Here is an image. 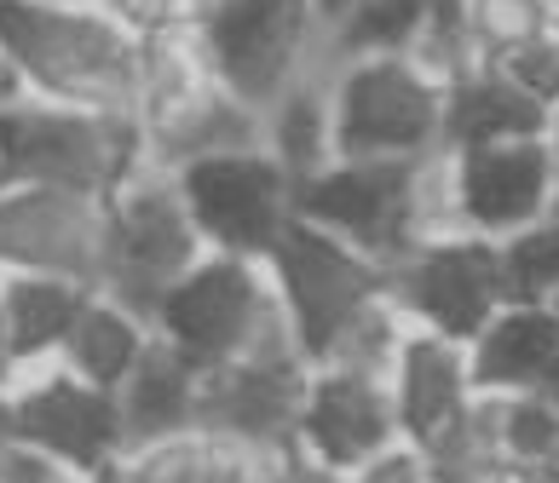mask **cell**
Listing matches in <instances>:
<instances>
[{
  "instance_id": "5",
  "label": "cell",
  "mask_w": 559,
  "mask_h": 483,
  "mask_svg": "<svg viewBox=\"0 0 559 483\" xmlns=\"http://www.w3.org/2000/svg\"><path fill=\"white\" fill-rule=\"evenodd\" d=\"M202 254H209V242L179 196L174 167L139 161L105 196V277H98V288L139 311L144 323H151L162 288Z\"/></svg>"
},
{
  "instance_id": "18",
  "label": "cell",
  "mask_w": 559,
  "mask_h": 483,
  "mask_svg": "<svg viewBox=\"0 0 559 483\" xmlns=\"http://www.w3.org/2000/svg\"><path fill=\"white\" fill-rule=\"evenodd\" d=\"M386 391H392V414H399V437L404 444H427L473 397L467 346L444 340V334H427V328H409L399 357H392Z\"/></svg>"
},
{
  "instance_id": "15",
  "label": "cell",
  "mask_w": 559,
  "mask_h": 483,
  "mask_svg": "<svg viewBox=\"0 0 559 483\" xmlns=\"http://www.w3.org/2000/svg\"><path fill=\"white\" fill-rule=\"evenodd\" d=\"M399 444V414L392 391L376 374H352L312 363L300 391V420H295V455L323 460L335 472H358L369 455Z\"/></svg>"
},
{
  "instance_id": "8",
  "label": "cell",
  "mask_w": 559,
  "mask_h": 483,
  "mask_svg": "<svg viewBox=\"0 0 559 483\" xmlns=\"http://www.w3.org/2000/svg\"><path fill=\"white\" fill-rule=\"evenodd\" d=\"M260 265H265V282H272L283 323L295 334L306 363H318L329 351V340L341 334L352 311L386 293V265H376L352 242L329 237L323 225H306V219H288Z\"/></svg>"
},
{
  "instance_id": "34",
  "label": "cell",
  "mask_w": 559,
  "mask_h": 483,
  "mask_svg": "<svg viewBox=\"0 0 559 483\" xmlns=\"http://www.w3.org/2000/svg\"><path fill=\"white\" fill-rule=\"evenodd\" d=\"M352 483H444L439 472H432V460H427V449H416V444H386L381 455H369L358 472H352Z\"/></svg>"
},
{
  "instance_id": "30",
  "label": "cell",
  "mask_w": 559,
  "mask_h": 483,
  "mask_svg": "<svg viewBox=\"0 0 559 483\" xmlns=\"http://www.w3.org/2000/svg\"><path fill=\"white\" fill-rule=\"evenodd\" d=\"M559 449V403L554 391H525V397H502V455L508 467H543Z\"/></svg>"
},
{
  "instance_id": "26",
  "label": "cell",
  "mask_w": 559,
  "mask_h": 483,
  "mask_svg": "<svg viewBox=\"0 0 559 483\" xmlns=\"http://www.w3.org/2000/svg\"><path fill=\"white\" fill-rule=\"evenodd\" d=\"M502 259V305H554L559 300V219L520 225L496 242Z\"/></svg>"
},
{
  "instance_id": "39",
  "label": "cell",
  "mask_w": 559,
  "mask_h": 483,
  "mask_svg": "<svg viewBox=\"0 0 559 483\" xmlns=\"http://www.w3.org/2000/svg\"><path fill=\"white\" fill-rule=\"evenodd\" d=\"M12 98H24V81H17V70L7 64V52H0V104H12Z\"/></svg>"
},
{
  "instance_id": "32",
  "label": "cell",
  "mask_w": 559,
  "mask_h": 483,
  "mask_svg": "<svg viewBox=\"0 0 559 483\" xmlns=\"http://www.w3.org/2000/svg\"><path fill=\"white\" fill-rule=\"evenodd\" d=\"M128 35H156V29H185L197 24L202 0H98Z\"/></svg>"
},
{
  "instance_id": "11",
  "label": "cell",
  "mask_w": 559,
  "mask_h": 483,
  "mask_svg": "<svg viewBox=\"0 0 559 483\" xmlns=\"http://www.w3.org/2000/svg\"><path fill=\"white\" fill-rule=\"evenodd\" d=\"M12 403H17V437L58 455L75 478H110V467L128 449L116 391L87 386L64 363L24 369L12 381Z\"/></svg>"
},
{
  "instance_id": "9",
  "label": "cell",
  "mask_w": 559,
  "mask_h": 483,
  "mask_svg": "<svg viewBox=\"0 0 559 483\" xmlns=\"http://www.w3.org/2000/svg\"><path fill=\"white\" fill-rule=\"evenodd\" d=\"M386 300L404 311L409 328L444 334L467 346L496 311H502V259L496 237L479 230H444V237L409 242L386 265Z\"/></svg>"
},
{
  "instance_id": "13",
  "label": "cell",
  "mask_w": 559,
  "mask_h": 483,
  "mask_svg": "<svg viewBox=\"0 0 559 483\" xmlns=\"http://www.w3.org/2000/svg\"><path fill=\"white\" fill-rule=\"evenodd\" d=\"M409 161H346L335 156L312 179L295 184V219L323 225L329 237L352 242L376 265H392L409 242V196H404Z\"/></svg>"
},
{
  "instance_id": "17",
  "label": "cell",
  "mask_w": 559,
  "mask_h": 483,
  "mask_svg": "<svg viewBox=\"0 0 559 483\" xmlns=\"http://www.w3.org/2000/svg\"><path fill=\"white\" fill-rule=\"evenodd\" d=\"M473 391L525 397L559 386V311L554 305H502L467 340Z\"/></svg>"
},
{
  "instance_id": "4",
  "label": "cell",
  "mask_w": 559,
  "mask_h": 483,
  "mask_svg": "<svg viewBox=\"0 0 559 483\" xmlns=\"http://www.w3.org/2000/svg\"><path fill=\"white\" fill-rule=\"evenodd\" d=\"M144 161L133 116L75 110L47 98L0 104V184H52V191L110 196Z\"/></svg>"
},
{
  "instance_id": "10",
  "label": "cell",
  "mask_w": 559,
  "mask_h": 483,
  "mask_svg": "<svg viewBox=\"0 0 559 483\" xmlns=\"http://www.w3.org/2000/svg\"><path fill=\"white\" fill-rule=\"evenodd\" d=\"M174 184H179L185 207H191L202 242L219 247V254L265 259L272 242L283 237V225L295 219V179L260 144L179 161Z\"/></svg>"
},
{
  "instance_id": "21",
  "label": "cell",
  "mask_w": 559,
  "mask_h": 483,
  "mask_svg": "<svg viewBox=\"0 0 559 483\" xmlns=\"http://www.w3.org/2000/svg\"><path fill=\"white\" fill-rule=\"evenodd\" d=\"M197 397H202V369L191 363V357H179L168 340H156V334H151V346L139 351L133 374L116 386L128 444L197 426Z\"/></svg>"
},
{
  "instance_id": "35",
  "label": "cell",
  "mask_w": 559,
  "mask_h": 483,
  "mask_svg": "<svg viewBox=\"0 0 559 483\" xmlns=\"http://www.w3.org/2000/svg\"><path fill=\"white\" fill-rule=\"evenodd\" d=\"M0 483H75V472L58 455L35 449L29 437H17V444L0 449Z\"/></svg>"
},
{
  "instance_id": "6",
  "label": "cell",
  "mask_w": 559,
  "mask_h": 483,
  "mask_svg": "<svg viewBox=\"0 0 559 483\" xmlns=\"http://www.w3.org/2000/svg\"><path fill=\"white\" fill-rule=\"evenodd\" d=\"M335 156L346 161H409L444 144V81L409 52L341 58L329 64Z\"/></svg>"
},
{
  "instance_id": "41",
  "label": "cell",
  "mask_w": 559,
  "mask_h": 483,
  "mask_svg": "<svg viewBox=\"0 0 559 483\" xmlns=\"http://www.w3.org/2000/svg\"><path fill=\"white\" fill-rule=\"evenodd\" d=\"M531 483H559V449L543 460V467H531Z\"/></svg>"
},
{
  "instance_id": "43",
  "label": "cell",
  "mask_w": 559,
  "mask_h": 483,
  "mask_svg": "<svg viewBox=\"0 0 559 483\" xmlns=\"http://www.w3.org/2000/svg\"><path fill=\"white\" fill-rule=\"evenodd\" d=\"M548 219H559V184H554V202H548Z\"/></svg>"
},
{
  "instance_id": "2",
  "label": "cell",
  "mask_w": 559,
  "mask_h": 483,
  "mask_svg": "<svg viewBox=\"0 0 559 483\" xmlns=\"http://www.w3.org/2000/svg\"><path fill=\"white\" fill-rule=\"evenodd\" d=\"M133 128L144 161L179 167L191 156L260 144V116L219 87L197 24L139 35L133 52Z\"/></svg>"
},
{
  "instance_id": "45",
  "label": "cell",
  "mask_w": 559,
  "mask_h": 483,
  "mask_svg": "<svg viewBox=\"0 0 559 483\" xmlns=\"http://www.w3.org/2000/svg\"><path fill=\"white\" fill-rule=\"evenodd\" d=\"M548 7H554V29H559V0H548Z\"/></svg>"
},
{
  "instance_id": "24",
  "label": "cell",
  "mask_w": 559,
  "mask_h": 483,
  "mask_svg": "<svg viewBox=\"0 0 559 483\" xmlns=\"http://www.w3.org/2000/svg\"><path fill=\"white\" fill-rule=\"evenodd\" d=\"M416 449H427L432 472H439L444 483H473V478H485L496 467H508V455H502V397L473 391L467 403Z\"/></svg>"
},
{
  "instance_id": "16",
  "label": "cell",
  "mask_w": 559,
  "mask_h": 483,
  "mask_svg": "<svg viewBox=\"0 0 559 483\" xmlns=\"http://www.w3.org/2000/svg\"><path fill=\"white\" fill-rule=\"evenodd\" d=\"M306 369H312L306 357H237V363L202 369L197 426L214 432V437L295 449Z\"/></svg>"
},
{
  "instance_id": "20",
  "label": "cell",
  "mask_w": 559,
  "mask_h": 483,
  "mask_svg": "<svg viewBox=\"0 0 559 483\" xmlns=\"http://www.w3.org/2000/svg\"><path fill=\"white\" fill-rule=\"evenodd\" d=\"M87 293H93L87 282L52 277V270H0V317H7L17 374L58 363V351H64Z\"/></svg>"
},
{
  "instance_id": "14",
  "label": "cell",
  "mask_w": 559,
  "mask_h": 483,
  "mask_svg": "<svg viewBox=\"0 0 559 483\" xmlns=\"http://www.w3.org/2000/svg\"><path fill=\"white\" fill-rule=\"evenodd\" d=\"M554 184H559V150L548 133L455 150V207H462V230H479V237L502 242L508 230L548 219Z\"/></svg>"
},
{
  "instance_id": "27",
  "label": "cell",
  "mask_w": 559,
  "mask_h": 483,
  "mask_svg": "<svg viewBox=\"0 0 559 483\" xmlns=\"http://www.w3.org/2000/svg\"><path fill=\"white\" fill-rule=\"evenodd\" d=\"M404 334H409L404 311L392 305L386 293H376V300L358 305V311H352V317L341 323V334L329 340V351L318 357V363L386 381V374H392V357H399V346H404Z\"/></svg>"
},
{
  "instance_id": "7",
  "label": "cell",
  "mask_w": 559,
  "mask_h": 483,
  "mask_svg": "<svg viewBox=\"0 0 559 483\" xmlns=\"http://www.w3.org/2000/svg\"><path fill=\"white\" fill-rule=\"evenodd\" d=\"M197 40L219 87L254 116L323 64L318 0H202Z\"/></svg>"
},
{
  "instance_id": "31",
  "label": "cell",
  "mask_w": 559,
  "mask_h": 483,
  "mask_svg": "<svg viewBox=\"0 0 559 483\" xmlns=\"http://www.w3.org/2000/svg\"><path fill=\"white\" fill-rule=\"evenodd\" d=\"M209 483H295V449H283V444H242V437H214Z\"/></svg>"
},
{
  "instance_id": "12",
  "label": "cell",
  "mask_w": 559,
  "mask_h": 483,
  "mask_svg": "<svg viewBox=\"0 0 559 483\" xmlns=\"http://www.w3.org/2000/svg\"><path fill=\"white\" fill-rule=\"evenodd\" d=\"M0 270H52L98 288L105 277V196L52 184H0Z\"/></svg>"
},
{
  "instance_id": "3",
  "label": "cell",
  "mask_w": 559,
  "mask_h": 483,
  "mask_svg": "<svg viewBox=\"0 0 559 483\" xmlns=\"http://www.w3.org/2000/svg\"><path fill=\"white\" fill-rule=\"evenodd\" d=\"M151 334L168 340L179 357H191L197 369H219L237 357H300L277 293L265 282V265L219 254V247H209L191 270H179L162 288Z\"/></svg>"
},
{
  "instance_id": "19",
  "label": "cell",
  "mask_w": 559,
  "mask_h": 483,
  "mask_svg": "<svg viewBox=\"0 0 559 483\" xmlns=\"http://www.w3.org/2000/svg\"><path fill=\"white\" fill-rule=\"evenodd\" d=\"M554 116L536 104L520 75L508 64H467L462 75L444 81V144L450 150H467V144H496V138H531L548 133Z\"/></svg>"
},
{
  "instance_id": "44",
  "label": "cell",
  "mask_w": 559,
  "mask_h": 483,
  "mask_svg": "<svg viewBox=\"0 0 559 483\" xmlns=\"http://www.w3.org/2000/svg\"><path fill=\"white\" fill-rule=\"evenodd\" d=\"M548 138H554V150H559V121H554V128H548Z\"/></svg>"
},
{
  "instance_id": "38",
  "label": "cell",
  "mask_w": 559,
  "mask_h": 483,
  "mask_svg": "<svg viewBox=\"0 0 559 483\" xmlns=\"http://www.w3.org/2000/svg\"><path fill=\"white\" fill-rule=\"evenodd\" d=\"M17 381V357H12V340H7V317H0V386Z\"/></svg>"
},
{
  "instance_id": "49",
  "label": "cell",
  "mask_w": 559,
  "mask_h": 483,
  "mask_svg": "<svg viewBox=\"0 0 559 483\" xmlns=\"http://www.w3.org/2000/svg\"><path fill=\"white\" fill-rule=\"evenodd\" d=\"M554 121H559V116H554Z\"/></svg>"
},
{
  "instance_id": "46",
  "label": "cell",
  "mask_w": 559,
  "mask_h": 483,
  "mask_svg": "<svg viewBox=\"0 0 559 483\" xmlns=\"http://www.w3.org/2000/svg\"><path fill=\"white\" fill-rule=\"evenodd\" d=\"M75 483H105V478H75Z\"/></svg>"
},
{
  "instance_id": "33",
  "label": "cell",
  "mask_w": 559,
  "mask_h": 483,
  "mask_svg": "<svg viewBox=\"0 0 559 483\" xmlns=\"http://www.w3.org/2000/svg\"><path fill=\"white\" fill-rule=\"evenodd\" d=\"M508 70L520 75V87L543 104L548 116H559V29H548L536 47H525L520 58H508Z\"/></svg>"
},
{
  "instance_id": "1",
  "label": "cell",
  "mask_w": 559,
  "mask_h": 483,
  "mask_svg": "<svg viewBox=\"0 0 559 483\" xmlns=\"http://www.w3.org/2000/svg\"><path fill=\"white\" fill-rule=\"evenodd\" d=\"M0 52L29 98L133 116V52L98 0H0Z\"/></svg>"
},
{
  "instance_id": "48",
  "label": "cell",
  "mask_w": 559,
  "mask_h": 483,
  "mask_svg": "<svg viewBox=\"0 0 559 483\" xmlns=\"http://www.w3.org/2000/svg\"><path fill=\"white\" fill-rule=\"evenodd\" d=\"M554 311H559V300H554Z\"/></svg>"
},
{
  "instance_id": "40",
  "label": "cell",
  "mask_w": 559,
  "mask_h": 483,
  "mask_svg": "<svg viewBox=\"0 0 559 483\" xmlns=\"http://www.w3.org/2000/svg\"><path fill=\"white\" fill-rule=\"evenodd\" d=\"M473 483H531V472H520V467H496V472L473 478Z\"/></svg>"
},
{
  "instance_id": "36",
  "label": "cell",
  "mask_w": 559,
  "mask_h": 483,
  "mask_svg": "<svg viewBox=\"0 0 559 483\" xmlns=\"http://www.w3.org/2000/svg\"><path fill=\"white\" fill-rule=\"evenodd\" d=\"M295 483H352V472H335V467H323V460L295 455Z\"/></svg>"
},
{
  "instance_id": "29",
  "label": "cell",
  "mask_w": 559,
  "mask_h": 483,
  "mask_svg": "<svg viewBox=\"0 0 559 483\" xmlns=\"http://www.w3.org/2000/svg\"><path fill=\"white\" fill-rule=\"evenodd\" d=\"M473 52L490 58V64H508L525 47H536L554 29V7L548 0H462Z\"/></svg>"
},
{
  "instance_id": "37",
  "label": "cell",
  "mask_w": 559,
  "mask_h": 483,
  "mask_svg": "<svg viewBox=\"0 0 559 483\" xmlns=\"http://www.w3.org/2000/svg\"><path fill=\"white\" fill-rule=\"evenodd\" d=\"M17 444V403H12V386H0V449Z\"/></svg>"
},
{
  "instance_id": "25",
  "label": "cell",
  "mask_w": 559,
  "mask_h": 483,
  "mask_svg": "<svg viewBox=\"0 0 559 483\" xmlns=\"http://www.w3.org/2000/svg\"><path fill=\"white\" fill-rule=\"evenodd\" d=\"M421 17H427V0H358V7H346L335 24L323 29V64L409 52Z\"/></svg>"
},
{
  "instance_id": "23",
  "label": "cell",
  "mask_w": 559,
  "mask_h": 483,
  "mask_svg": "<svg viewBox=\"0 0 559 483\" xmlns=\"http://www.w3.org/2000/svg\"><path fill=\"white\" fill-rule=\"evenodd\" d=\"M144 346H151V323H144L139 311H128L121 300H110L105 288H93L75 328H70V340H64V351H58V363H64L70 374H81L87 386H98V391H116L133 374Z\"/></svg>"
},
{
  "instance_id": "28",
  "label": "cell",
  "mask_w": 559,
  "mask_h": 483,
  "mask_svg": "<svg viewBox=\"0 0 559 483\" xmlns=\"http://www.w3.org/2000/svg\"><path fill=\"white\" fill-rule=\"evenodd\" d=\"M209 449H214V437L202 426L139 437V444L121 449L105 483H209Z\"/></svg>"
},
{
  "instance_id": "22",
  "label": "cell",
  "mask_w": 559,
  "mask_h": 483,
  "mask_svg": "<svg viewBox=\"0 0 559 483\" xmlns=\"http://www.w3.org/2000/svg\"><path fill=\"white\" fill-rule=\"evenodd\" d=\"M260 150L272 156L288 179H312L335 161V116H329V64L300 75L260 110Z\"/></svg>"
},
{
  "instance_id": "47",
  "label": "cell",
  "mask_w": 559,
  "mask_h": 483,
  "mask_svg": "<svg viewBox=\"0 0 559 483\" xmlns=\"http://www.w3.org/2000/svg\"><path fill=\"white\" fill-rule=\"evenodd\" d=\"M554 403H559V386H554Z\"/></svg>"
},
{
  "instance_id": "42",
  "label": "cell",
  "mask_w": 559,
  "mask_h": 483,
  "mask_svg": "<svg viewBox=\"0 0 559 483\" xmlns=\"http://www.w3.org/2000/svg\"><path fill=\"white\" fill-rule=\"evenodd\" d=\"M346 7H358V0H318V17H323V29L335 24V17H341Z\"/></svg>"
}]
</instances>
